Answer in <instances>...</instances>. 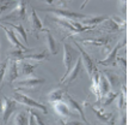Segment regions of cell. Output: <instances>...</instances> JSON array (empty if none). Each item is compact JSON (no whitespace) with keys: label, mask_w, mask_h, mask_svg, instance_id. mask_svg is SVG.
I'll return each instance as SVG.
<instances>
[{"label":"cell","mask_w":129,"mask_h":125,"mask_svg":"<svg viewBox=\"0 0 129 125\" xmlns=\"http://www.w3.org/2000/svg\"><path fill=\"white\" fill-rule=\"evenodd\" d=\"M48 57V52L43 51L41 53H34V54H28V56H24L23 60H37V61H41L47 59Z\"/></svg>","instance_id":"603a6c76"},{"label":"cell","mask_w":129,"mask_h":125,"mask_svg":"<svg viewBox=\"0 0 129 125\" xmlns=\"http://www.w3.org/2000/svg\"><path fill=\"white\" fill-rule=\"evenodd\" d=\"M106 19L108 18L104 17V16H99V17H86L85 19H81L80 24L85 25V27H92V28H94L96 24L102 23V22H104Z\"/></svg>","instance_id":"ac0fdd59"},{"label":"cell","mask_w":129,"mask_h":125,"mask_svg":"<svg viewBox=\"0 0 129 125\" xmlns=\"http://www.w3.org/2000/svg\"><path fill=\"white\" fill-rule=\"evenodd\" d=\"M64 125H83L81 123H79V121H68V123H66Z\"/></svg>","instance_id":"f35d334b"},{"label":"cell","mask_w":129,"mask_h":125,"mask_svg":"<svg viewBox=\"0 0 129 125\" xmlns=\"http://www.w3.org/2000/svg\"><path fill=\"white\" fill-rule=\"evenodd\" d=\"M73 58H74V53L72 51V47L67 45V43H63V65H64V75L62 76L60 83H62V81L66 78V76L68 75L69 70L72 69V64H73Z\"/></svg>","instance_id":"3957f363"},{"label":"cell","mask_w":129,"mask_h":125,"mask_svg":"<svg viewBox=\"0 0 129 125\" xmlns=\"http://www.w3.org/2000/svg\"><path fill=\"white\" fill-rule=\"evenodd\" d=\"M32 114H34V118H35V121H36L37 125H46L43 121H42L41 117H40V114H38V113H36V112L32 111Z\"/></svg>","instance_id":"e575fe53"},{"label":"cell","mask_w":129,"mask_h":125,"mask_svg":"<svg viewBox=\"0 0 129 125\" xmlns=\"http://www.w3.org/2000/svg\"><path fill=\"white\" fill-rule=\"evenodd\" d=\"M108 125H115V117H111L110 120H109V124Z\"/></svg>","instance_id":"ab89813d"},{"label":"cell","mask_w":129,"mask_h":125,"mask_svg":"<svg viewBox=\"0 0 129 125\" xmlns=\"http://www.w3.org/2000/svg\"><path fill=\"white\" fill-rule=\"evenodd\" d=\"M46 82L44 78H38V77H25L22 81H18L17 82V85L18 87H23V88H37L38 85H41Z\"/></svg>","instance_id":"ba28073f"},{"label":"cell","mask_w":129,"mask_h":125,"mask_svg":"<svg viewBox=\"0 0 129 125\" xmlns=\"http://www.w3.org/2000/svg\"><path fill=\"white\" fill-rule=\"evenodd\" d=\"M3 29L5 30V32H6V36H7V40H9V42L12 45L13 47H16V48H22V49H28L25 46H23L22 45V42L19 41L18 39H17V36H16V34H14L12 30H10V29L5 28V27H3Z\"/></svg>","instance_id":"9a60e30c"},{"label":"cell","mask_w":129,"mask_h":125,"mask_svg":"<svg viewBox=\"0 0 129 125\" xmlns=\"http://www.w3.org/2000/svg\"><path fill=\"white\" fill-rule=\"evenodd\" d=\"M75 46L78 48L79 53H80V59H81V64L84 65V67L86 69V72H87L90 76L93 74V71H94V64H93L92 59H91V57L88 56L86 52L84 51L81 47L79 46L78 42H75Z\"/></svg>","instance_id":"8992f818"},{"label":"cell","mask_w":129,"mask_h":125,"mask_svg":"<svg viewBox=\"0 0 129 125\" xmlns=\"http://www.w3.org/2000/svg\"><path fill=\"white\" fill-rule=\"evenodd\" d=\"M110 41L109 37H101V39H88V40H83L84 43L86 45H93V46H104Z\"/></svg>","instance_id":"cb8c5ba5"},{"label":"cell","mask_w":129,"mask_h":125,"mask_svg":"<svg viewBox=\"0 0 129 125\" xmlns=\"http://www.w3.org/2000/svg\"><path fill=\"white\" fill-rule=\"evenodd\" d=\"M3 120L6 124L9 118L11 117V114L16 111V107H17V101H14L13 99H9L6 96H3Z\"/></svg>","instance_id":"277c9868"},{"label":"cell","mask_w":129,"mask_h":125,"mask_svg":"<svg viewBox=\"0 0 129 125\" xmlns=\"http://www.w3.org/2000/svg\"><path fill=\"white\" fill-rule=\"evenodd\" d=\"M103 76L105 77V79L108 81V83L110 85V88H116L118 84H120V81H118V76L114 72H110V71H103Z\"/></svg>","instance_id":"d6986e66"},{"label":"cell","mask_w":129,"mask_h":125,"mask_svg":"<svg viewBox=\"0 0 129 125\" xmlns=\"http://www.w3.org/2000/svg\"><path fill=\"white\" fill-rule=\"evenodd\" d=\"M3 112V100H1V97H0V113Z\"/></svg>","instance_id":"60d3db41"},{"label":"cell","mask_w":129,"mask_h":125,"mask_svg":"<svg viewBox=\"0 0 129 125\" xmlns=\"http://www.w3.org/2000/svg\"><path fill=\"white\" fill-rule=\"evenodd\" d=\"M118 6H120L121 11H122L123 13H127V9H128V3H127V1H121L120 4H118Z\"/></svg>","instance_id":"d590c367"},{"label":"cell","mask_w":129,"mask_h":125,"mask_svg":"<svg viewBox=\"0 0 129 125\" xmlns=\"http://www.w3.org/2000/svg\"><path fill=\"white\" fill-rule=\"evenodd\" d=\"M37 66V64L31 65L25 61H18V69L20 70V75L23 77H29L30 75L34 72V69Z\"/></svg>","instance_id":"2e32d148"},{"label":"cell","mask_w":129,"mask_h":125,"mask_svg":"<svg viewBox=\"0 0 129 125\" xmlns=\"http://www.w3.org/2000/svg\"><path fill=\"white\" fill-rule=\"evenodd\" d=\"M28 125H37V124H36V121H35V118H34V114H32V111H31V110H30V112H29Z\"/></svg>","instance_id":"8d00e7d4"},{"label":"cell","mask_w":129,"mask_h":125,"mask_svg":"<svg viewBox=\"0 0 129 125\" xmlns=\"http://www.w3.org/2000/svg\"><path fill=\"white\" fill-rule=\"evenodd\" d=\"M49 12H51L53 14H55L56 17L63 19H68V21H75V19H85L87 16L79 12H74V11H67V10H60V9H53L48 10Z\"/></svg>","instance_id":"7a4b0ae2"},{"label":"cell","mask_w":129,"mask_h":125,"mask_svg":"<svg viewBox=\"0 0 129 125\" xmlns=\"http://www.w3.org/2000/svg\"><path fill=\"white\" fill-rule=\"evenodd\" d=\"M29 117L25 112H18L14 117V125H28Z\"/></svg>","instance_id":"d4e9b609"},{"label":"cell","mask_w":129,"mask_h":125,"mask_svg":"<svg viewBox=\"0 0 129 125\" xmlns=\"http://www.w3.org/2000/svg\"><path fill=\"white\" fill-rule=\"evenodd\" d=\"M66 101H67V103H68L67 106H68L69 108H72V110H74V111L78 112L79 114H80V118H81L85 123H87V124H88V120L85 118V113H84V111H83V106H81L78 101H75V100H74V99L69 94H67V95H66Z\"/></svg>","instance_id":"30bf717a"},{"label":"cell","mask_w":129,"mask_h":125,"mask_svg":"<svg viewBox=\"0 0 129 125\" xmlns=\"http://www.w3.org/2000/svg\"><path fill=\"white\" fill-rule=\"evenodd\" d=\"M125 45H127V37L122 39V41L118 42V43H117V45L112 48V51H111L110 53H108V56H106L105 59L99 61V64H103V65H110V64H112V63L116 60V58H117V52H118V49H121L122 47H124Z\"/></svg>","instance_id":"52a82bcc"},{"label":"cell","mask_w":129,"mask_h":125,"mask_svg":"<svg viewBox=\"0 0 129 125\" xmlns=\"http://www.w3.org/2000/svg\"><path fill=\"white\" fill-rule=\"evenodd\" d=\"M110 19L116 24V25H117V27H118V28L121 29V30L125 29V28H127V25H128L125 19H122V18H120V17H117V16H112Z\"/></svg>","instance_id":"f1b7e54d"},{"label":"cell","mask_w":129,"mask_h":125,"mask_svg":"<svg viewBox=\"0 0 129 125\" xmlns=\"http://www.w3.org/2000/svg\"><path fill=\"white\" fill-rule=\"evenodd\" d=\"M62 95H63V92L61 89H55L50 93L48 94V97H49V102H56V101H61L62 99Z\"/></svg>","instance_id":"484cf974"},{"label":"cell","mask_w":129,"mask_h":125,"mask_svg":"<svg viewBox=\"0 0 129 125\" xmlns=\"http://www.w3.org/2000/svg\"><path fill=\"white\" fill-rule=\"evenodd\" d=\"M99 72L98 71H94V74L92 76V81H91V85H90V89H91V92H92L97 97V103L101 101V90H99Z\"/></svg>","instance_id":"8fae6325"},{"label":"cell","mask_w":129,"mask_h":125,"mask_svg":"<svg viewBox=\"0 0 129 125\" xmlns=\"http://www.w3.org/2000/svg\"><path fill=\"white\" fill-rule=\"evenodd\" d=\"M53 106H54V110L55 112L59 114L60 117H69L71 116V112H69V107L67 106V103H64L62 101H56V102H53Z\"/></svg>","instance_id":"5bb4252c"},{"label":"cell","mask_w":129,"mask_h":125,"mask_svg":"<svg viewBox=\"0 0 129 125\" xmlns=\"http://www.w3.org/2000/svg\"><path fill=\"white\" fill-rule=\"evenodd\" d=\"M7 24H9L13 30H16V31L18 32V35L20 36V39L23 40L25 47H28V36H26V31L24 30L23 25H22V24H13V23H7Z\"/></svg>","instance_id":"ffe728a7"},{"label":"cell","mask_w":129,"mask_h":125,"mask_svg":"<svg viewBox=\"0 0 129 125\" xmlns=\"http://www.w3.org/2000/svg\"><path fill=\"white\" fill-rule=\"evenodd\" d=\"M29 23H30V27H31L32 31L35 32V34H37V31H42V30H43L41 19L38 18L36 11L34 9L31 10V14H30V17H29Z\"/></svg>","instance_id":"7c38bea8"},{"label":"cell","mask_w":129,"mask_h":125,"mask_svg":"<svg viewBox=\"0 0 129 125\" xmlns=\"http://www.w3.org/2000/svg\"><path fill=\"white\" fill-rule=\"evenodd\" d=\"M117 95H118V93H115V92H109V93L106 94L105 96V101L103 102V105H102V108H104V107H106L108 105H110L111 102L115 100L116 97H117Z\"/></svg>","instance_id":"83f0119b"},{"label":"cell","mask_w":129,"mask_h":125,"mask_svg":"<svg viewBox=\"0 0 129 125\" xmlns=\"http://www.w3.org/2000/svg\"><path fill=\"white\" fill-rule=\"evenodd\" d=\"M28 51V49H22V48H16L13 51L10 53V57L13 59V60L17 61H22L24 58V53Z\"/></svg>","instance_id":"4316f807"},{"label":"cell","mask_w":129,"mask_h":125,"mask_svg":"<svg viewBox=\"0 0 129 125\" xmlns=\"http://www.w3.org/2000/svg\"><path fill=\"white\" fill-rule=\"evenodd\" d=\"M116 99H117V107L120 108V111H124L125 107H127V99L121 93H118Z\"/></svg>","instance_id":"f546056e"},{"label":"cell","mask_w":129,"mask_h":125,"mask_svg":"<svg viewBox=\"0 0 129 125\" xmlns=\"http://www.w3.org/2000/svg\"><path fill=\"white\" fill-rule=\"evenodd\" d=\"M19 76L18 71V61L10 59L7 61V66H6V72H5V77L7 79L9 83H12L16 81V78Z\"/></svg>","instance_id":"5b68a950"},{"label":"cell","mask_w":129,"mask_h":125,"mask_svg":"<svg viewBox=\"0 0 129 125\" xmlns=\"http://www.w3.org/2000/svg\"><path fill=\"white\" fill-rule=\"evenodd\" d=\"M13 5V3H11V1H0V14L3 13L4 11H7V10L10 9V7H12Z\"/></svg>","instance_id":"4dcf8cb0"},{"label":"cell","mask_w":129,"mask_h":125,"mask_svg":"<svg viewBox=\"0 0 129 125\" xmlns=\"http://www.w3.org/2000/svg\"><path fill=\"white\" fill-rule=\"evenodd\" d=\"M91 110H92V112L96 114V117L99 119V120L106 121V123L110 120L111 114H110V113H105L103 108H98V110H97V108H94V107H91Z\"/></svg>","instance_id":"7402d4cb"},{"label":"cell","mask_w":129,"mask_h":125,"mask_svg":"<svg viewBox=\"0 0 129 125\" xmlns=\"http://www.w3.org/2000/svg\"><path fill=\"white\" fill-rule=\"evenodd\" d=\"M62 125H64V124H62Z\"/></svg>","instance_id":"b9f144b4"},{"label":"cell","mask_w":129,"mask_h":125,"mask_svg":"<svg viewBox=\"0 0 129 125\" xmlns=\"http://www.w3.org/2000/svg\"><path fill=\"white\" fill-rule=\"evenodd\" d=\"M118 125H127V116H125V113H122V114H121Z\"/></svg>","instance_id":"74e56055"},{"label":"cell","mask_w":129,"mask_h":125,"mask_svg":"<svg viewBox=\"0 0 129 125\" xmlns=\"http://www.w3.org/2000/svg\"><path fill=\"white\" fill-rule=\"evenodd\" d=\"M81 59L80 58H78L77 59V61H75V64H74V66L72 67V69L69 70L68 75L66 76V78L62 81V83H67V84H71L72 82H74L75 81V78L78 77L79 72H80V67H81ZM61 83V84H62Z\"/></svg>","instance_id":"9c48e42d"},{"label":"cell","mask_w":129,"mask_h":125,"mask_svg":"<svg viewBox=\"0 0 129 125\" xmlns=\"http://www.w3.org/2000/svg\"><path fill=\"white\" fill-rule=\"evenodd\" d=\"M99 90H101V96L104 97L106 94L110 92V85L108 83V81L103 75H99Z\"/></svg>","instance_id":"44dd1931"},{"label":"cell","mask_w":129,"mask_h":125,"mask_svg":"<svg viewBox=\"0 0 129 125\" xmlns=\"http://www.w3.org/2000/svg\"><path fill=\"white\" fill-rule=\"evenodd\" d=\"M116 60H117V63L121 65L122 70H123L124 72H127V60H125L124 58H121V57H118V58H116Z\"/></svg>","instance_id":"836d02e7"},{"label":"cell","mask_w":129,"mask_h":125,"mask_svg":"<svg viewBox=\"0 0 129 125\" xmlns=\"http://www.w3.org/2000/svg\"><path fill=\"white\" fill-rule=\"evenodd\" d=\"M25 9H26V3L25 1H18L16 4V7L12 10V13L9 17H17L18 19H23L25 17Z\"/></svg>","instance_id":"4fadbf2b"},{"label":"cell","mask_w":129,"mask_h":125,"mask_svg":"<svg viewBox=\"0 0 129 125\" xmlns=\"http://www.w3.org/2000/svg\"><path fill=\"white\" fill-rule=\"evenodd\" d=\"M105 27H106V29L109 30V31H117V30H121L117 25H116L111 19H106V24H105Z\"/></svg>","instance_id":"1f68e13d"},{"label":"cell","mask_w":129,"mask_h":125,"mask_svg":"<svg viewBox=\"0 0 129 125\" xmlns=\"http://www.w3.org/2000/svg\"><path fill=\"white\" fill-rule=\"evenodd\" d=\"M13 100L14 101L19 102V103H22V105H25V106H29V107H34V108H38V110H41L44 114H47V108L46 106L43 105V103H40V102L35 101L34 99L31 97H29L28 95H24L22 93H18V92H16L13 94Z\"/></svg>","instance_id":"6da1fadb"},{"label":"cell","mask_w":129,"mask_h":125,"mask_svg":"<svg viewBox=\"0 0 129 125\" xmlns=\"http://www.w3.org/2000/svg\"><path fill=\"white\" fill-rule=\"evenodd\" d=\"M42 31H44V34H46V42H47V47H48V52L50 54H56V43L53 35L47 29H43Z\"/></svg>","instance_id":"e0dca14e"},{"label":"cell","mask_w":129,"mask_h":125,"mask_svg":"<svg viewBox=\"0 0 129 125\" xmlns=\"http://www.w3.org/2000/svg\"><path fill=\"white\" fill-rule=\"evenodd\" d=\"M6 66H7V61H5L3 64H0V84L3 82L5 77V72H6Z\"/></svg>","instance_id":"d6a6232c"}]
</instances>
